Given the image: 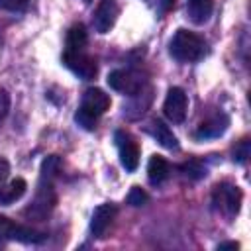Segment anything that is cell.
<instances>
[{
  "label": "cell",
  "mask_w": 251,
  "mask_h": 251,
  "mask_svg": "<svg viewBox=\"0 0 251 251\" xmlns=\"http://www.w3.org/2000/svg\"><path fill=\"white\" fill-rule=\"evenodd\" d=\"M108 108H110V96L100 88H88L82 94V102H80V108L75 114V122L80 127L92 131V129H96L98 118Z\"/></svg>",
  "instance_id": "6da1fadb"
},
{
  "label": "cell",
  "mask_w": 251,
  "mask_h": 251,
  "mask_svg": "<svg viewBox=\"0 0 251 251\" xmlns=\"http://www.w3.org/2000/svg\"><path fill=\"white\" fill-rule=\"evenodd\" d=\"M171 55L180 63H194L200 61L206 53V41L194 31L188 29H176L171 43H169Z\"/></svg>",
  "instance_id": "7a4b0ae2"
},
{
  "label": "cell",
  "mask_w": 251,
  "mask_h": 251,
  "mask_svg": "<svg viewBox=\"0 0 251 251\" xmlns=\"http://www.w3.org/2000/svg\"><path fill=\"white\" fill-rule=\"evenodd\" d=\"M243 200V192L237 184L231 182H218L212 190V206L226 218H235L239 214Z\"/></svg>",
  "instance_id": "3957f363"
},
{
  "label": "cell",
  "mask_w": 251,
  "mask_h": 251,
  "mask_svg": "<svg viewBox=\"0 0 251 251\" xmlns=\"http://www.w3.org/2000/svg\"><path fill=\"white\" fill-rule=\"evenodd\" d=\"M53 180H55L53 176L41 175L33 202L24 210L25 216H29V218H33V220H43V218H47V216L51 214V210H53L55 204H57V194H55Z\"/></svg>",
  "instance_id": "277c9868"
},
{
  "label": "cell",
  "mask_w": 251,
  "mask_h": 251,
  "mask_svg": "<svg viewBox=\"0 0 251 251\" xmlns=\"http://www.w3.org/2000/svg\"><path fill=\"white\" fill-rule=\"evenodd\" d=\"M0 237L12 239V241H22V243H43L47 239V233H43L35 227H29V226L16 224L6 216H0Z\"/></svg>",
  "instance_id": "5b68a950"
},
{
  "label": "cell",
  "mask_w": 251,
  "mask_h": 251,
  "mask_svg": "<svg viewBox=\"0 0 251 251\" xmlns=\"http://www.w3.org/2000/svg\"><path fill=\"white\" fill-rule=\"evenodd\" d=\"M108 84L110 88L118 90V92H124L127 96H133L137 94L139 90H143L145 86V80L141 78L139 73L135 71H129V69H116L108 75Z\"/></svg>",
  "instance_id": "8992f818"
},
{
  "label": "cell",
  "mask_w": 251,
  "mask_h": 251,
  "mask_svg": "<svg viewBox=\"0 0 251 251\" xmlns=\"http://www.w3.org/2000/svg\"><path fill=\"white\" fill-rule=\"evenodd\" d=\"M63 63L67 65V69H71L82 80H92L98 75L96 61L90 55H86L84 51H65L63 53Z\"/></svg>",
  "instance_id": "52a82bcc"
},
{
  "label": "cell",
  "mask_w": 251,
  "mask_h": 251,
  "mask_svg": "<svg viewBox=\"0 0 251 251\" xmlns=\"http://www.w3.org/2000/svg\"><path fill=\"white\" fill-rule=\"evenodd\" d=\"M186 110H188V98H186V92L178 86H173L169 92H167V98H165V104H163V112L165 116L173 122V124H180L184 122L186 118Z\"/></svg>",
  "instance_id": "ba28073f"
},
{
  "label": "cell",
  "mask_w": 251,
  "mask_h": 251,
  "mask_svg": "<svg viewBox=\"0 0 251 251\" xmlns=\"http://www.w3.org/2000/svg\"><path fill=\"white\" fill-rule=\"evenodd\" d=\"M116 145L120 153V161L127 171H135L139 165V145L137 141L124 129L116 131Z\"/></svg>",
  "instance_id": "9c48e42d"
},
{
  "label": "cell",
  "mask_w": 251,
  "mask_h": 251,
  "mask_svg": "<svg viewBox=\"0 0 251 251\" xmlns=\"http://www.w3.org/2000/svg\"><path fill=\"white\" fill-rule=\"evenodd\" d=\"M118 14H120V8H118L116 0H100V4L94 10V16H92L94 29L98 33H108L116 24Z\"/></svg>",
  "instance_id": "30bf717a"
},
{
  "label": "cell",
  "mask_w": 251,
  "mask_h": 251,
  "mask_svg": "<svg viewBox=\"0 0 251 251\" xmlns=\"http://www.w3.org/2000/svg\"><path fill=\"white\" fill-rule=\"evenodd\" d=\"M116 214H118V208H116L114 204H110V202L100 204V206L92 212V218H90V233H92L94 237L102 239V237L106 235V231L110 229V226H112Z\"/></svg>",
  "instance_id": "8fae6325"
},
{
  "label": "cell",
  "mask_w": 251,
  "mask_h": 251,
  "mask_svg": "<svg viewBox=\"0 0 251 251\" xmlns=\"http://www.w3.org/2000/svg\"><path fill=\"white\" fill-rule=\"evenodd\" d=\"M227 124H229V118L226 114H216V116H212V118H208L206 122L200 124V127L196 131V137L198 139L218 137L227 129Z\"/></svg>",
  "instance_id": "7c38bea8"
},
{
  "label": "cell",
  "mask_w": 251,
  "mask_h": 251,
  "mask_svg": "<svg viewBox=\"0 0 251 251\" xmlns=\"http://www.w3.org/2000/svg\"><path fill=\"white\" fill-rule=\"evenodd\" d=\"M214 0H186V14L192 24H204L212 16Z\"/></svg>",
  "instance_id": "4fadbf2b"
},
{
  "label": "cell",
  "mask_w": 251,
  "mask_h": 251,
  "mask_svg": "<svg viewBox=\"0 0 251 251\" xmlns=\"http://www.w3.org/2000/svg\"><path fill=\"white\" fill-rule=\"evenodd\" d=\"M147 131L165 147V149H178V141L175 137V133L169 129V126H165L161 120H153L147 126Z\"/></svg>",
  "instance_id": "5bb4252c"
},
{
  "label": "cell",
  "mask_w": 251,
  "mask_h": 251,
  "mask_svg": "<svg viewBox=\"0 0 251 251\" xmlns=\"http://www.w3.org/2000/svg\"><path fill=\"white\" fill-rule=\"evenodd\" d=\"M88 43V33L82 24H73L67 31V41H65V51H84Z\"/></svg>",
  "instance_id": "9a60e30c"
},
{
  "label": "cell",
  "mask_w": 251,
  "mask_h": 251,
  "mask_svg": "<svg viewBox=\"0 0 251 251\" xmlns=\"http://www.w3.org/2000/svg\"><path fill=\"white\" fill-rule=\"evenodd\" d=\"M169 171L171 169H169L167 159L161 157V155H153L149 159V165H147V178H149L151 184H161V182L167 180Z\"/></svg>",
  "instance_id": "2e32d148"
},
{
  "label": "cell",
  "mask_w": 251,
  "mask_h": 251,
  "mask_svg": "<svg viewBox=\"0 0 251 251\" xmlns=\"http://www.w3.org/2000/svg\"><path fill=\"white\" fill-rule=\"evenodd\" d=\"M27 182L24 178H14L8 184H0V204H12L24 196Z\"/></svg>",
  "instance_id": "e0dca14e"
},
{
  "label": "cell",
  "mask_w": 251,
  "mask_h": 251,
  "mask_svg": "<svg viewBox=\"0 0 251 251\" xmlns=\"http://www.w3.org/2000/svg\"><path fill=\"white\" fill-rule=\"evenodd\" d=\"M180 171H182V175H184V176L194 178V180H198V178L206 176V167H204V165H202V161H198V159H188L186 163H182V165H180Z\"/></svg>",
  "instance_id": "ac0fdd59"
},
{
  "label": "cell",
  "mask_w": 251,
  "mask_h": 251,
  "mask_svg": "<svg viewBox=\"0 0 251 251\" xmlns=\"http://www.w3.org/2000/svg\"><path fill=\"white\" fill-rule=\"evenodd\" d=\"M249 153H251V143H249L247 137H243V139L235 145V149H233V161H235V163H245L247 157H249Z\"/></svg>",
  "instance_id": "d6986e66"
},
{
  "label": "cell",
  "mask_w": 251,
  "mask_h": 251,
  "mask_svg": "<svg viewBox=\"0 0 251 251\" xmlns=\"http://www.w3.org/2000/svg\"><path fill=\"white\" fill-rule=\"evenodd\" d=\"M127 204L129 206H143L145 202H147V192L143 190V188H139V186H131V190H129V194H127Z\"/></svg>",
  "instance_id": "ffe728a7"
},
{
  "label": "cell",
  "mask_w": 251,
  "mask_h": 251,
  "mask_svg": "<svg viewBox=\"0 0 251 251\" xmlns=\"http://www.w3.org/2000/svg\"><path fill=\"white\" fill-rule=\"evenodd\" d=\"M29 4V0H0V8L8 10V12H22L25 10Z\"/></svg>",
  "instance_id": "44dd1931"
},
{
  "label": "cell",
  "mask_w": 251,
  "mask_h": 251,
  "mask_svg": "<svg viewBox=\"0 0 251 251\" xmlns=\"http://www.w3.org/2000/svg\"><path fill=\"white\" fill-rule=\"evenodd\" d=\"M8 110H10V94L4 88H0V124L8 116Z\"/></svg>",
  "instance_id": "7402d4cb"
},
{
  "label": "cell",
  "mask_w": 251,
  "mask_h": 251,
  "mask_svg": "<svg viewBox=\"0 0 251 251\" xmlns=\"http://www.w3.org/2000/svg\"><path fill=\"white\" fill-rule=\"evenodd\" d=\"M8 173H10V165L6 159H0V184L8 178Z\"/></svg>",
  "instance_id": "603a6c76"
},
{
  "label": "cell",
  "mask_w": 251,
  "mask_h": 251,
  "mask_svg": "<svg viewBox=\"0 0 251 251\" xmlns=\"http://www.w3.org/2000/svg\"><path fill=\"white\" fill-rule=\"evenodd\" d=\"M218 249H220V251H224V249H239V243H235V241H226V243H220Z\"/></svg>",
  "instance_id": "cb8c5ba5"
},
{
  "label": "cell",
  "mask_w": 251,
  "mask_h": 251,
  "mask_svg": "<svg viewBox=\"0 0 251 251\" xmlns=\"http://www.w3.org/2000/svg\"><path fill=\"white\" fill-rule=\"evenodd\" d=\"M84 2H90V0H84Z\"/></svg>",
  "instance_id": "d4e9b609"
}]
</instances>
